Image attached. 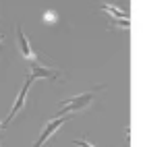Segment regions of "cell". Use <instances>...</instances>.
Listing matches in <instances>:
<instances>
[{"instance_id":"9","label":"cell","mask_w":145,"mask_h":147,"mask_svg":"<svg viewBox=\"0 0 145 147\" xmlns=\"http://www.w3.org/2000/svg\"><path fill=\"white\" fill-rule=\"evenodd\" d=\"M0 129H4V124H2V122H0Z\"/></svg>"},{"instance_id":"2","label":"cell","mask_w":145,"mask_h":147,"mask_svg":"<svg viewBox=\"0 0 145 147\" xmlns=\"http://www.w3.org/2000/svg\"><path fill=\"white\" fill-rule=\"evenodd\" d=\"M71 118V116H54V120H50V122H48L46 124V129L42 131V135H40V139H37V143L33 145V147H42L48 139H50V137L58 131V129H60V126L66 122V120H69Z\"/></svg>"},{"instance_id":"3","label":"cell","mask_w":145,"mask_h":147,"mask_svg":"<svg viewBox=\"0 0 145 147\" xmlns=\"http://www.w3.org/2000/svg\"><path fill=\"white\" fill-rule=\"evenodd\" d=\"M33 81H35V79H33V77H31V75H29V79L25 81V85H23V89H21V91H19V97H17V102H15V106L11 108V114H8V118H6V120L2 122L4 126H6L8 122H11V120L15 118V116L19 114V112H21V108L25 106V100H27V91H29V87H31V83H33Z\"/></svg>"},{"instance_id":"1","label":"cell","mask_w":145,"mask_h":147,"mask_svg":"<svg viewBox=\"0 0 145 147\" xmlns=\"http://www.w3.org/2000/svg\"><path fill=\"white\" fill-rule=\"evenodd\" d=\"M91 100H93V93H91V91H89V93L75 95V97H71V100H64V102H60V106H58L56 116H71L73 112L85 110V108L91 104Z\"/></svg>"},{"instance_id":"10","label":"cell","mask_w":145,"mask_h":147,"mask_svg":"<svg viewBox=\"0 0 145 147\" xmlns=\"http://www.w3.org/2000/svg\"><path fill=\"white\" fill-rule=\"evenodd\" d=\"M0 42H2V35H0Z\"/></svg>"},{"instance_id":"7","label":"cell","mask_w":145,"mask_h":147,"mask_svg":"<svg viewBox=\"0 0 145 147\" xmlns=\"http://www.w3.org/2000/svg\"><path fill=\"white\" fill-rule=\"evenodd\" d=\"M44 21L50 23V25H54V23H58V15L54 11H48V13H44Z\"/></svg>"},{"instance_id":"8","label":"cell","mask_w":145,"mask_h":147,"mask_svg":"<svg viewBox=\"0 0 145 147\" xmlns=\"http://www.w3.org/2000/svg\"><path fill=\"white\" fill-rule=\"evenodd\" d=\"M75 145H79V147H93V145H89V143H87V141H75Z\"/></svg>"},{"instance_id":"4","label":"cell","mask_w":145,"mask_h":147,"mask_svg":"<svg viewBox=\"0 0 145 147\" xmlns=\"http://www.w3.org/2000/svg\"><path fill=\"white\" fill-rule=\"evenodd\" d=\"M17 37H19V48H21V54L27 58L29 62H35V52H33V48H31V44H29V40L25 37V33H23L21 27L17 29Z\"/></svg>"},{"instance_id":"5","label":"cell","mask_w":145,"mask_h":147,"mask_svg":"<svg viewBox=\"0 0 145 147\" xmlns=\"http://www.w3.org/2000/svg\"><path fill=\"white\" fill-rule=\"evenodd\" d=\"M31 77H33V79H42V77H48V79H58L60 73L54 71V68L42 66V64H37V62H31Z\"/></svg>"},{"instance_id":"6","label":"cell","mask_w":145,"mask_h":147,"mask_svg":"<svg viewBox=\"0 0 145 147\" xmlns=\"http://www.w3.org/2000/svg\"><path fill=\"white\" fill-rule=\"evenodd\" d=\"M102 8H104V11L108 13V15L116 17L118 21H127V19H129V15L124 13V11H118V6H112V4H102Z\"/></svg>"}]
</instances>
